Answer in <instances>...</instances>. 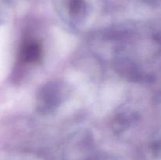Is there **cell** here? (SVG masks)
Wrapping results in <instances>:
<instances>
[{
    "label": "cell",
    "instance_id": "1",
    "mask_svg": "<svg viewBox=\"0 0 161 160\" xmlns=\"http://www.w3.org/2000/svg\"><path fill=\"white\" fill-rule=\"evenodd\" d=\"M70 93L67 83L61 80L47 83L36 97V108L42 114H50L62 104Z\"/></svg>",
    "mask_w": 161,
    "mask_h": 160
},
{
    "label": "cell",
    "instance_id": "2",
    "mask_svg": "<svg viewBox=\"0 0 161 160\" xmlns=\"http://www.w3.org/2000/svg\"><path fill=\"white\" fill-rule=\"evenodd\" d=\"M92 139L90 136H73L64 152V160H88L93 155Z\"/></svg>",
    "mask_w": 161,
    "mask_h": 160
},
{
    "label": "cell",
    "instance_id": "3",
    "mask_svg": "<svg viewBox=\"0 0 161 160\" xmlns=\"http://www.w3.org/2000/svg\"><path fill=\"white\" fill-rule=\"evenodd\" d=\"M20 59L27 64H34L42 57V46L36 39L27 38L23 41L20 49Z\"/></svg>",
    "mask_w": 161,
    "mask_h": 160
},
{
    "label": "cell",
    "instance_id": "4",
    "mask_svg": "<svg viewBox=\"0 0 161 160\" xmlns=\"http://www.w3.org/2000/svg\"><path fill=\"white\" fill-rule=\"evenodd\" d=\"M137 115L132 111H125L119 114L113 122L114 129L116 131H124L136 122Z\"/></svg>",
    "mask_w": 161,
    "mask_h": 160
},
{
    "label": "cell",
    "instance_id": "5",
    "mask_svg": "<svg viewBox=\"0 0 161 160\" xmlns=\"http://www.w3.org/2000/svg\"><path fill=\"white\" fill-rule=\"evenodd\" d=\"M69 10L71 17L79 18L83 17L86 11V4L83 0H69Z\"/></svg>",
    "mask_w": 161,
    "mask_h": 160
},
{
    "label": "cell",
    "instance_id": "6",
    "mask_svg": "<svg viewBox=\"0 0 161 160\" xmlns=\"http://www.w3.org/2000/svg\"><path fill=\"white\" fill-rule=\"evenodd\" d=\"M88 160H116L114 157L107 155H93Z\"/></svg>",
    "mask_w": 161,
    "mask_h": 160
},
{
    "label": "cell",
    "instance_id": "7",
    "mask_svg": "<svg viewBox=\"0 0 161 160\" xmlns=\"http://www.w3.org/2000/svg\"><path fill=\"white\" fill-rule=\"evenodd\" d=\"M153 152L154 155L156 156L159 157L160 156V141H154L153 144Z\"/></svg>",
    "mask_w": 161,
    "mask_h": 160
},
{
    "label": "cell",
    "instance_id": "8",
    "mask_svg": "<svg viewBox=\"0 0 161 160\" xmlns=\"http://www.w3.org/2000/svg\"><path fill=\"white\" fill-rule=\"evenodd\" d=\"M148 1H149V2H154L155 0H148Z\"/></svg>",
    "mask_w": 161,
    "mask_h": 160
}]
</instances>
